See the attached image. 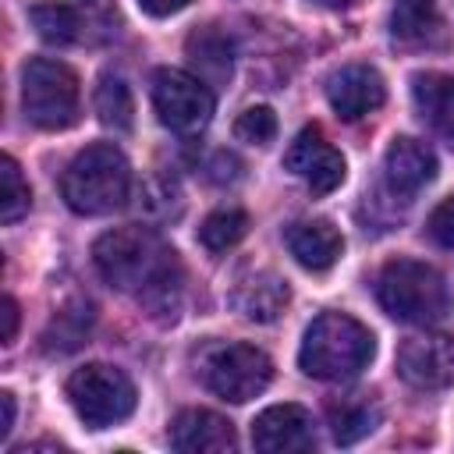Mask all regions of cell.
Returning a JSON list of instances; mask_svg holds the SVG:
<instances>
[{
	"mask_svg": "<svg viewBox=\"0 0 454 454\" xmlns=\"http://www.w3.org/2000/svg\"><path fill=\"white\" fill-rule=\"evenodd\" d=\"M92 262L103 280L131 294L149 316L174 319L181 309L184 270L177 252L149 227H117L92 245Z\"/></svg>",
	"mask_w": 454,
	"mask_h": 454,
	"instance_id": "obj_1",
	"label": "cell"
},
{
	"mask_svg": "<svg viewBox=\"0 0 454 454\" xmlns=\"http://www.w3.org/2000/svg\"><path fill=\"white\" fill-rule=\"evenodd\" d=\"M372 355H376V340L369 326H362L348 312H323L305 330L298 365L316 380L340 383V380H355L372 362Z\"/></svg>",
	"mask_w": 454,
	"mask_h": 454,
	"instance_id": "obj_2",
	"label": "cell"
},
{
	"mask_svg": "<svg viewBox=\"0 0 454 454\" xmlns=\"http://www.w3.org/2000/svg\"><path fill=\"white\" fill-rule=\"evenodd\" d=\"M128 188H131V167L124 153L110 142H96L82 149L60 177V195L78 216H106L121 209Z\"/></svg>",
	"mask_w": 454,
	"mask_h": 454,
	"instance_id": "obj_3",
	"label": "cell"
},
{
	"mask_svg": "<svg viewBox=\"0 0 454 454\" xmlns=\"http://www.w3.org/2000/svg\"><path fill=\"white\" fill-rule=\"evenodd\" d=\"M376 298L380 305L411 326H433L443 323L454 309V294L440 270L419 259H394L376 277Z\"/></svg>",
	"mask_w": 454,
	"mask_h": 454,
	"instance_id": "obj_4",
	"label": "cell"
},
{
	"mask_svg": "<svg viewBox=\"0 0 454 454\" xmlns=\"http://www.w3.org/2000/svg\"><path fill=\"white\" fill-rule=\"evenodd\" d=\"M25 117L43 131H64L78 117V78L67 64L35 57L21 67Z\"/></svg>",
	"mask_w": 454,
	"mask_h": 454,
	"instance_id": "obj_5",
	"label": "cell"
},
{
	"mask_svg": "<svg viewBox=\"0 0 454 454\" xmlns=\"http://www.w3.org/2000/svg\"><path fill=\"white\" fill-rule=\"evenodd\" d=\"M67 401L89 429H106L135 411V383L106 362H89L67 376Z\"/></svg>",
	"mask_w": 454,
	"mask_h": 454,
	"instance_id": "obj_6",
	"label": "cell"
},
{
	"mask_svg": "<svg viewBox=\"0 0 454 454\" xmlns=\"http://www.w3.org/2000/svg\"><path fill=\"white\" fill-rule=\"evenodd\" d=\"M39 39L53 46L71 43H103L117 32V7L114 0H50L28 11Z\"/></svg>",
	"mask_w": 454,
	"mask_h": 454,
	"instance_id": "obj_7",
	"label": "cell"
},
{
	"mask_svg": "<svg viewBox=\"0 0 454 454\" xmlns=\"http://www.w3.org/2000/svg\"><path fill=\"white\" fill-rule=\"evenodd\" d=\"M202 380L216 397L231 401V404H245V401L259 397L270 387L273 362L255 344H241V340L238 344H220L206 355Z\"/></svg>",
	"mask_w": 454,
	"mask_h": 454,
	"instance_id": "obj_8",
	"label": "cell"
},
{
	"mask_svg": "<svg viewBox=\"0 0 454 454\" xmlns=\"http://www.w3.org/2000/svg\"><path fill=\"white\" fill-rule=\"evenodd\" d=\"M153 106L163 128L177 135H199L213 117V92L199 74L160 67L153 74Z\"/></svg>",
	"mask_w": 454,
	"mask_h": 454,
	"instance_id": "obj_9",
	"label": "cell"
},
{
	"mask_svg": "<svg viewBox=\"0 0 454 454\" xmlns=\"http://www.w3.org/2000/svg\"><path fill=\"white\" fill-rule=\"evenodd\" d=\"M397 376L415 390L454 387V337L440 330L404 337L397 348Z\"/></svg>",
	"mask_w": 454,
	"mask_h": 454,
	"instance_id": "obj_10",
	"label": "cell"
},
{
	"mask_svg": "<svg viewBox=\"0 0 454 454\" xmlns=\"http://www.w3.org/2000/svg\"><path fill=\"white\" fill-rule=\"evenodd\" d=\"M284 167L294 177H301L312 195H330L333 188H340V181L348 174L344 156L323 138V131L316 124L298 131V138L284 153Z\"/></svg>",
	"mask_w": 454,
	"mask_h": 454,
	"instance_id": "obj_11",
	"label": "cell"
},
{
	"mask_svg": "<svg viewBox=\"0 0 454 454\" xmlns=\"http://www.w3.org/2000/svg\"><path fill=\"white\" fill-rule=\"evenodd\" d=\"M326 99L340 121H358L383 106L387 85L383 74L369 64H344L326 78Z\"/></svg>",
	"mask_w": 454,
	"mask_h": 454,
	"instance_id": "obj_12",
	"label": "cell"
},
{
	"mask_svg": "<svg viewBox=\"0 0 454 454\" xmlns=\"http://www.w3.org/2000/svg\"><path fill=\"white\" fill-rule=\"evenodd\" d=\"M252 443L262 454H298L316 447L312 419L301 404H273L255 415L252 422Z\"/></svg>",
	"mask_w": 454,
	"mask_h": 454,
	"instance_id": "obj_13",
	"label": "cell"
},
{
	"mask_svg": "<svg viewBox=\"0 0 454 454\" xmlns=\"http://www.w3.org/2000/svg\"><path fill=\"white\" fill-rule=\"evenodd\" d=\"M383 174H387V188L397 199H411L415 192H422L433 177H436V153L419 142V138H394L383 160Z\"/></svg>",
	"mask_w": 454,
	"mask_h": 454,
	"instance_id": "obj_14",
	"label": "cell"
},
{
	"mask_svg": "<svg viewBox=\"0 0 454 454\" xmlns=\"http://www.w3.org/2000/svg\"><path fill=\"white\" fill-rule=\"evenodd\" d=\"M170 447L181 454H227L238 447V433L223 415L188 408L170 426Z\"/></svg>",
	"mask_w": 454,
	"mask_h": 454,
	"instance_id": "obj_15",
	"label": "cell"
},
{
	"mask_svg": "<svg viewBox=\"0 0 454 454\" xmlns=\"http://www.w3.org/2000/svg\"><path fill=\"white\" fill-rule=\"evenodd\" d=\"M284 241H287V252L294 255L298 266L319 273V270H330L340 252H344V238L340 231L323 220V216H312V220H294L287 231H284Z\"/></svg>",
	"mask_w": 454,
	"mask_h": 454,
	"instance_id": "obj_16",
	"label": "cell"
},
{
	"mask_svg": "<svg viewBox=\"0 0 454 454\" xmlns=\"http://www.w3.org/2000/svg\"><path fill=\"white\" fill-rule=\"evenodd\" d=\"M390 35H394V43H401L408 50L443 46L447 28H443V14H440L436 0H397V7L390 14Z\"/></svg>",
	"mask_w": 454,
	"mask_h": 454,
	"instance_id": "obj_17",
	"label": "cell"
},
{
	"mask_svg": "<svg viewBox=\"0 0 454 454\" xmlns=\"http://www.w3.org/2000/svg\"><path fill=\"white\" fill-rule=\"evenodd\" d=\"M411 99H415L419 117L429 124V131L440 135L447 145H454V78L440 71L415 74Z\"/></svg>",
	"mask_w": 454,
	"mask_h": 454,
	"instance_id": "obj_18",
	"label": "cell"
},
{
	"mask_svg": "<svg viewBox=\"0 0 454 454\" xmlns=\"http://www.w3.org/2000/svg\"><path fill=\"white\" fill-rule=\"evenodd\" d=\"M291 301V287L284 277H277L273 270H259L248 273L238 287H234V309L248 319V323H273Z\"/></svg>",
	"mask_w": 454,
	"mask_h": 454,
	"instance_id": "obj_19",
	"label": "cell"
},
{
	"mask_svg": "<svg viewBox=\"0 0 454 454\" xmlns=\"http://www.w3.org/2000/svg\"><path fill=\"white\" fill-rule=\"evenodd\" d=\"M326 426L337 443H358L380 426V404L372 401V394H337L326 401Z\"/></svg>",
	"mask_w": 454,
	"mask_h": 454,
	"instance_id": "obj_20",
	"label": "cell"
},
{
	"mask_svg": "<svg viewBox=\"0 0 454 454\" xmlns=\"http://www.w3.org/2000/svg\"><path fill=\"white\" fill-rule=\"evenodd\" d=\"M188 60L199 67V78L202 82H227L231 78V39L216 28V25H206L199 32L188 35Z\"/></svg>",
	"mask_w": 454,
	"mask_h": 454,
	"instance_id": "obj_21",
	"label": "cell"
},
{
	"mask_svg": "<svg viewBox=\"0 0 454 454\" xmlns=\"http://www.w3.org/2000/svg\"><path fill=\"white\" fill-rule=\"evenodd\" d=\"M89 326H92V305L89 301H71V305H64L57 316H53V323H50V330L43 333V348L53 355H64V351H74L85 337H89Z\"/></svg>",
	"mask_w": 454,
	"mask_h": 454,
	"instance_id": "obj_22",
	"label": "cell"
},
{
	"mask_svg": "<svg viewBox=\"0 0 454 454\" xmlns=\"http://www.w3.org/2000/svg\"><path fill=\"white\" fill-rule=\"evenodd\" d=\"M92 103H96V114H99V121H103L106 128H114V131H128V128H131V121H135V103H131V89L124 85V78L103 74L99 85H96Z\"/></svg>",
	"mask_w": 454,
	"mask_h": 454,
	"instance_id": "obj_23",
	"label": "cell"
},
{
	"mask_svg": "<svg viewBox=\"0 0 454 454\" xmlns=\"http://www.w3.org/2000/svg\"><path fill=\"white\" fill-rule=\"evenodd\" d=\"M248 231V216L241 209H216L202 220L199 227V241L209 248V252H227L234 248Z\"/></svg>",
	"mask_w": 454,
	"mask_h": 454,
	"instance_id": "obj_24",
	"label": "cell"
},
{
	"mask_svg": "<svg viewBox=\"0 0 454 454\" xmlns=\"http://www.w3.org/2000/svg\"><path fill=\"white\" fill-rule=\"evenodd\" d=\"M28 206H32V192H28L18 163L11 156H4L0 160V220L14 223L28 213Z\"/></svg>",
	"mask_w": 454,
	"mask_h": 454,
	"instance_id": "obj_25",
	"label": "cell"
},
{
	"mask_svg": "<svg viewBox=\"0 0 454 454\" xmlns=\"http://www.w3.org/2000/svg\"><path fill=\"white\" fill-rule=\"evenodd\" d=\"M273 135H277V117L270 106H248L234 121V138H241L248 145H266V142H273Z\"/></svg>",
	"mask_w": 454,
	"mask_h": 454,
	"instance_id": "obj_26",
	"label": "cell"
},
{
	"mask_svg": "<svg viewBox=\"0 0 454 454\" xmlns=\"http://www.w3.org/2000/svg\"><path fill=\"white\" fill-rule=\"evenodd\" d=\"M426 234L440 248H454V195H447L426 220Z\"/></svg>",
	"mask_w": 454,
	"mask_h": 454,
	"instance_id": "obj_27",
	"label": "cell"
},
{
	"mask_svg": "<svg viewBox=\"0 0 454 454\" xmlns=\"http://www.w3.org/2000/svg\"><path fill=\"white\" fill-rule=\"evenodd\" d=\"M192 0H138V7L145 11V14H153V18H170V14H177V11H184Z\"/></svg>",
	"mask_w": 454,
	"mask_h": 454,
	"instance_id": "obj_28",
	"label": "cell"
},
{
	"mask_svg": "<svg viewBox=\"0 0 454 454\" xmlns=\"http://www.w3.org/2000/svg\"><path fill=\"white\" fill-rule=\"evenodd\" d=\"M18 333V301L7 294L4 298V344H11Z\"/></svg>",
	"mask_w": 454,
	"mask_h": 454,
	"instance_id": "obj_29",
	"label": "cell"
},
{
	"mask_svg": "<svg viewBox=\"0 0 454 454\" xmlns=\"http://www.w3.org/2000/svg\"><path fill=\"white\" fill-rule=\"evenodd\" d=\"M0 404H4V422H0V440H7L11 436V429H14V394H0Z\"/></svg>",
	"mask_w": 454,
	"mask_h": 454,
	"instance_id": "obj_30",
	"label": "cell"
},
{
	"mask_svg": "<svg viewBox=\"0 0 454 454\" xmlns=\"http://www.w3.org/2000/svg\"><path fill=\"white\" fill-rule=\"evenodd\" d=\"M319 4H330V7H340V4H351V0H319Z\"/></svg>",
	"mask_w": 454,
	"mask_h": 454,
	"instance_id": "obj_31",
	"label": "cell"
}]
</instances>
